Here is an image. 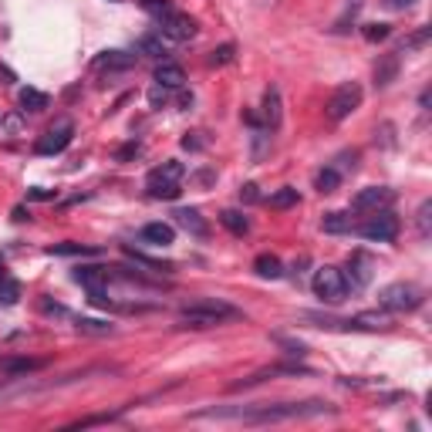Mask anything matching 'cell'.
Here are the masks:
<instances>
[{"mask_svg":"<svg viewBox=\"0 0 432 432\" xmlns=\"http://www.w3.org/2000/svg\"><path fill=\"white\" fill-rule=\"evenodd\" d=\"M182 149H203V139H193V135H186V139H182Z\"/></svg>","mask_w":432,"mask_h":432,"instance_id":"42","label":"cell"},{"mask_svg":"<svg viewBox=\"0 0 432 432\" xmlns=\"http://www.w3.org/2000/svg\"><path fill=\"white\" fill-rule=\"evenodd\" d=\"M48 254L51 257H95L98 247H85V243H51Z\"/></svg>","mask_w":432,"mask_h":432,"instance_id":"25","label":"cell"},{"mask_svg":"<svg viewBox=\"0 0 432 432\" xmlns=\"http://www.w3.org/2000/svg\"><path fill=\"white\" fill-rule=\"evenodd\" d=\"M14 220H17V223H21V220H31V213H24V209L17 206V209H14Z\"/></svg>","mask_w":432,"mask_h":432,"instance_id":"43","label":"cell"},{"mask_svg":"<svg viewBox=\"0 0 432 432\" xmlns=\"http://www.w3.org/2000/svg\"><path fill=\"white\" fill-rule=\"evenodd\" d=\"M146 243H153V247H173V240H176V227L173 223H146L142 233H139Z\"/></svg>","mask_w":432,"mask_h":432,"instance_id":"14","label":"cell"},{"mask_svg":"<svg viewBox=\"0 0 432 432\" xmlns=\"http://www.w3.org/2000/svg\"><path fill=\"white\" fill-rule=\"evenodd\" d=\"M135 51L146 54V58H155V61H166V58H169L166 44H162V37H155V34H142V37L135 41Z\"/></svg>","mask_w":432,"mask_h":432,"instance_id":"19","label":"cell"},{"mask_svg":"<svg viewBox=\"0 0 432 432\" xmlns=\"http://www.w3.org/2000/svg\"><path fill=\"white\" fill-rule=\"evenodd\" d=\"M361 98H365V92H361V85H358V81H345V85H338V88L331 92L328 105H325L328 122H345L352 112H358Z\"/></svg>","mask_w":432,"mask_h":432,"instance_id":"5","label":"cell"},{"mask_svg":"<svg viewBox=\"0 0 432 432\" xmlns=\"http://www.w3.org/2000/svg\"><path fill=\"white\" fill-rule=\"evenodd\" d=\"M392 200H395V193L388 186H368V189H361L355 200H352V209H358V213H365V209H385Z\"/></svg>","mask_w":432,"mask_h":432,"instance_id":"10","label":"cell"},{"mask_svg":"<svg viewBox=\"0 0 432 432\" xmlns=\"http://www.w3.org/2000/svg\"><path fill=\"white\" fill-rule=\"evenodd\" d=\"M27 196H31V200H54V193H51V189H37V186H34V189H31Z\"/></svg>","mask_w":432,"mask_h":432,"instance_id":"41","label":"cell"},{"mask_svg":"<svg viewBox=\"0 0 432 432\" xmlns=\"http://www.w3.org/2000/svg\"><path fill=\"white\" fill-rule=\"evenodd\" d=\"M132 64H135V54H126V51H102L92 61L95 71H128Z\"/></svg>","mask_w":432,"mask_h":432,"instance_id":"13","label":"cell"},{"mask_svg":"<svg viewBox=\"0 0 432 432\" xmlns=\"http://www.w3.org/2000/svg\"><path fill=\"white\" fill-rule=\"evenodd\" d=\"M429 34H432V27H422L419 34H412V37H406V41H402V51H412V48H422V44L429 41Z\"/></svg>","mask_w":432,"mask_h":432,"instance_id":"34","label":"cell"},{"mask_svg":"<svg viewBox=\"0 0 432 432\" xmlns=\"http://www.w3.org/2000/svg\"><path fill=\"white\" fill-rule=\"evenodd\" d=\"M17 102H21L24 112H44V108H48V95H44V92H37V88H21Z\"/></svg>","mask_w":432,"mask_h":432,"instance_id":"24","label":"cell"},{"mask_svg":"<svg viewBox=\"0 0 432 432\" xmlns=\"http://www.w3.org/2000/svg\"><path fill=\"white\" fill-rule=\"evenodd\" d=\"M358 3H361V0H355V7H358Z\"/></svg>","mask_w":432,"mask_h":432,"instance_id":"44","label":"cell"},{"mask_svg":"<svg viewBox=\"0 0 432 432\" xmlns=\"http://www.w3.org/2000/svg\"><path fill=\"white\" fill-rule=\"evenodd\" d=\"M149 105H153V108H162V105H169V88L155 85L153 92H149Z\"/></svg>","mask_w":432,"mask_h":432,"instance_id":"36","label":"cell"},{"mask_svg":"<svg viewBox=\"0 0 432 432\" xmlns=\"http://www.w3.org/2000/svg\"><path fill=\"white\" fill-rule=\"evenodd\" d=\"M75 328L85 334H112L115 331L108 321H95V318H75Z\"/></svg>","mask_w":432,"mask_h":432,"instance_id":"30","label":"cell"},{"mask_svg":"<svg viewBox=\"0 0 432 432\" xmlns=\"http://www.w3.org/2000/svg\"><path fill=\"white\" fill-rule=\"evenodd\" d=\"M233 54H236L233 44H220L216 51L209 54V64H230V61H233Z\"/></svg>","mask_w":432,"mask_h":432,"instance_id":"33","label":"cell"},{"mask_svg":"<svg viewBox=\"0 0 432 432\" xmlns=\"http://www.w3.org/2000/svg\"><path fill=\"white\" fill-rule=\"evenodd\" d=\"M263 122H267V128L280 126V92L277 88H267V95H263Z\"/></svg>","mask_w":432,"mask_h":432,"instance_id":"22","label":"cell"},{"mask_svg":"<svg viewBox=\"0 0 432 432\" xmlns=\"http://www.w3.org/2000/svg\"><path fill=\"white\" fill-rule=\"evenodd\" d=\"M277 345H284V348H287V355H304V352H307L301 341H287V338H277Z\"/></svg>","mask_w":432,"mask_h":432,"instance_id":"37","label":"cell"},{"mask_svg":"<svg viewBox=\"0 0 432 432\" xmlns=\"http://www.w3.org/2000/svg\"><path fill=\"white\" fill-rule=\"evenodd\" d=\"M17 297H21V284L10 277L0 280V301H3V304H17Z\"/></svg>","mask_w":432,"mask_h":432,"instance_id":"31","label":"cell"},{"mask_svg":"<svg viewBox=\"0 0 432 432\" xmlns=\"http://www.w3.org/2000/svg\"><path fill=\"white\" fill-rule=\"evenodd\" d=\"M126 254L132 257L135 263L149 267V270H159V274H173V263H166V260H155V257H146V254H139V250H132V247H126Z\"/></svg>","mask_w":432,"mask_h":432,"instance_id":"28","label":"cell"},{"mask_svg":"<svg viewBox=\"0 0 432 432\" xmlns=\"http://www.w3.org/2000/svg\"><path fill=\"white\" fill-rule=\"evenodd\" d=\"M153 78H155V85H162V88H182V81H186L182 68L173 64V61H159Z\"/></svg>","mask_w":432,"mask_h":432,"instance_id":"17","label":"cell"},{"mask_svg":"<svg viewBox=\"0 0 432 432\" xmlns=\"http://www.w3.org/2000/svg\"><path fill=\"white\" fill-rule=\"evenodd\" d=\"M274 375H311V368H304V365H294V361H287V365H270V368H260V372L250 375V379L236 381L233 388H250V385H260V381L274 379Z\"/></svg>","mask_w":432,"mask_h":432,"instance_id":"11","label":"cell"},{"mask_svg":"<svg viewBox=\"0 0 432 432\" xmlns=\"http://www.w3.org/2000/svg\"><path fill=\"white\" fill-rule=\"evenodd\" d=\"M71 277H75V284H81L85 291H105L108 270H105V267H78Z\"/></svg>","mask_w":432,"mask_h":432,"instance_id":"15","label":"cell"},{"mask_svg":"<svg viewBox=\"0 0 432 432\" xmlns=\"http://www.w3.org/2000/svg\"><path fill=\"white\" fill-rule=\"evenodd\" d=\"M142 153V146L139 142H128L126 149H119V159H132V155H139Z\"/></svg>","mask_w":432,"mask_h":432,"instance_id":"40","label":"cell"},{"mask_svg":"<svg viewBox=\"0 0 432 432\" xmlns=\"http://www.w3.org/2000/svg\"><path fill=\"white\" fill-rule=\"evenodd\" d=\"M311 287L325 304H341L348 297V280H345V270H338V267H318Z\"/></svg>","mask_w":432,"mask_h":432,"instance_id":"6","label":"cell"},{"mask_svg":"<svg viewBox=\"0 0 432 432\" xmlns=\"http://www.w3.org/2000/svg\"><path fill=\"white\" fill-rule=\"evenodd\" d=\"M314 186H318V193H334L338 186H341V173L328 166V169H321L318 176H314Z\"/></svg>","mask_w":432,"mask_h":432,"instance_id":"27","label":"cell"},{"mask_svg":"<svg viewBox=\"0 0 432 432\" xmlns=\"http://www.w3.org/2000/svg\"><path fill=\"white\" fill-rule=\"evenodd\" d=\"M173 220H176V227H182L186 233H193V236H209V223L203 220V213L200 209H193V206H179L176 213H173Z\"/></svg>","mask_w":432,"mask_h":432,"instance_id":"12","label":"cell"},{"mask_svg":"<svg viewBox=\"0 0 432 432\" xmlns=\"http://www.w3.org/2000/svg\"><path fill=\"white\" fill-rule=\"evenodd\" d=\"M240 200H247V203H257V200H260V193H257V186H254V182L240 186Z\"/></svg>","mask_w":432,"mask_h":432,"instance_id":"38","label":"cell"},{"mask_svg":"<svg viewBox=\"0 0 432 432\" xmlns=\"http://www.w3.org/2000/svg\"><path fill=\"white\" fill-rule=\"evenodd\" d=\"M361 34H365V41H385V37L392 34V27L388 24H365L361 27Z\"/></svg>","mask_w":432,"mask_h":432,"instance_id":"32","label":"cell"},{"mask_svg":"<svg viewBox=\"0 0 432 432\" xmlns=\"http://www.w3.org/2000/svg\"><path fill=\"white\" fill-rule=\"evenodd\" d=\"M358 236H365V240H379V243H392L395 236H399V216L392 213V209H375L365 223H352Z\"/></svg>","mask_w":432,"mask_h":432,"instance_id":"7","label":"cell"},{"mask_svg":"<svg viewBox=\"0 0 432 432\" xmlns=\"http://www.w3.org/2000/svg\"><path fill=\"white\" fill-rule=\"evenodd\" d=\"M297 203H301V196H297V189H291V186L270 193V206H274V209H291V206H297Z\"/></svg>","mask_w":432,"mask_h":432,"instance_id":"29","label":"cell"},{"mask_svg":"<svg viewBox=\"0 0 432 432\" xmlns=\"http://www.w3.org/2000/svg\"><path fill=\"white\" fill-rule=\"evenodd\" d=\"M399 75V54H385L379 64H375V85L379 88H388Z\"/></svg>","mask_w":432,"mask_h":432,"instance_id":"18","label":"cell"},{"mask_svg":"<svg viewBox=\"0 0 432 432\" xmlns=\"http://www.w3.org/2000/svg\"><path fill=\"white\" fill-rule=\"evenodd\" d=\"M429 213H432V200H426V203L419 206V233H422V236H426V240H429Z\"/></svg>","mask_w":432,"mask_h":432,"instance_id":"35","label":"cell"},{"mask_svg":"<svg viewBox=\"0 0 432 432\" xmlns=\"http://www.w3.org/2000/svg\"><path fill=\"white\" fill-rule=\"evenodd\" d=\"M415 0H381V7H388V10H408Z\"/></svg>","mask_w":432,"mask_h":432,"instance_id":"39","label":"cell"},{"mask_svg":"<svg viewBox=\"0 0 432 432\" xmlns=\"http://www.w3.org/2000/svg\"><path fill=\"white\" fill-rule=\"evenodd\" d=\"M146 3V10H149V17L155 21V27L169 37V41H193L196 37V21L189 17V14H182L176 10L173 3H166V0H142Z\"/></svg>","mask_w":432,"mask_h":432,"instance_id":"3","label":"cell"},{"mask_svg":"<svg viewBox=\"0 0 432 432\" xmlns=\"http://www.w3.org/2000/svg\"><path fill=\"white\" fill-rule=\"evenodd\" d=\"M71 139H75V122H71V119H58V122L37 139L34 153L37 155H58L71 146Z\"/></svg>","mask_w":432,"mask_h":432,"instance_id":"8","label":"cell"},{"mask_svg":"<svg viewBox=\"0 0 432 432\" xmlns=\"http://www.w3.org/2000/svg\"><path fill=\"white\" fill-rule=\"evenodd\" d=\"M338 408L331 402L311 399V402H277V406H250V408H203L196 419H233V422H250V426H267V422H284V419H311V415H334Z\"/></svg>","mask_w":432,"mask_h":432,"instance_id":"1","label":"cell"},{"mask_svg":"<svg viewBox=\"0 0 432 432\" xmlns=\"http://www.w3.org/2000/svg\"><path fill=\"white\" fill-rule=\"evenodd\" d=\"M182 176H186V166L179 159H166L162 166H155L146 176V182H182Z\"/></svg>","mask_w":432,"mask_h":432,"instance_id":"16","label":"cell"},{"mask_svg":"<svg viewBox=\"0 0 432 432\" xmlns=\"http://www.w3.org/2000/svg\"><path fill=\"white\" fill-rule=\"evenodd\" d=\"M372 267H375V263H372V257L358 250V254L348 260V274H345V280H348V291H365V287H368V280H372V274H375Z\"/></svg>","mask_w":432,"mask_h":432,"instance_id":"9","label":"cell"},{"mask_svg":"<svg viewBox=\"0 0 432 432\" xmlns=\"http://www.w3.org/2000/svg\"><path fill=\"white\" fill-rule=\"evenodd\" d=\"M352 213H325L321 216V230L325 233H352Z\"/></svg>","mask_w":432,"mask_h":432,"instance_id":"23","label":"cell"},{"mask_svg":"<svg viewBox=\"0 0 432 432\" xmlns=\"http://www.w3.org/2000/svg\"><path fill=\"white\" fill-rule=\"evenodd\" d=\"M379 304H381V311H388V314L415 311V307L422 304V291H419L415 284L399 280V284H388V287H381V291H379Z\"/></svg>","mask_w":432,"mask_h":432,"instance_id":"4","label":"cell"},{"mask_svg":"<svg viewBox=\"0 0 432 432\" xmlns=\"http://www.w3.org/2000/svg\"><path fill=\"white\" fill-rule=\"evenodd\" d=\"M220 223H223L233 236H247V233H250V220H247L240 209H223V213H220Z\"/></svg>","mask_w":432,"mask_h":432,"instance_id":"21","label":"cell"},{"mask_svg":"<svg viewBox=\"0 0 432 432\" xmlns=\"http://www.w3.org/2000/svg\"><path fill=\"white\" fill-rule=\"evenodd\" d=\"M146 189L153 200H179V193H182L179 182H146Z\"/></svg>","mask_w":432,"mask_h":432,"instance_id":"26","label":"cell"},{"mask_svg":"<svg viewBox=\"0 0 432 432\" xmlns=\"http://www.w3.org/2000/svg\"><path fill=\"white\" fill-rule=\"evenodd\" d=\"M254 270H257V277H263V280H277L284 277V263H280L274 254H260L254 260Z\"/></svg>","mask_w":432,"mask_h":432,"instance_id":"20","label":"cell"},{"mask_svg":"<svg viewBox=\"0 0 432 432\" xmlns=\"http://www.w3.org/2000/svg\"><path fill=\"white\" fill-rule=\"evenodd\" d=\"M240 318H243L240 307L227 304V301H216V297H200L193 304L179 307V325L182 328H216V325L240 321Z\"/></svg>","mask_w":432,"mask_h":432,"instance_id":"2","label":"cell"}]
</instances>
